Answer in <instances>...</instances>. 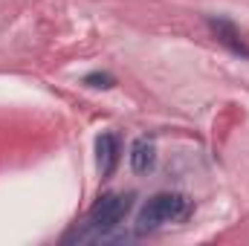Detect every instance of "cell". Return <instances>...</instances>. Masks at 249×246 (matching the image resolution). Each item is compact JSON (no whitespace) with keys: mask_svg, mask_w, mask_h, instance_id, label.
<instances>
[{"mask_svg":"<svg viewBox=\"0 0 249 246\" xmlns=\"http://www.w3.org/2000/svg\"><path fill=\"white\" fill-rule=\"evenodd\" d=\"M84 84L87 87H96V90H110V87H116V78L110 75V72H87L84 75Z\"/></svg>","mask_w":249,"mask_h":246,"instance_id":"cell-6","label":"cell"},{"mask_svg":"<svg viewBox=\"0 0 249 246\" xmlns=\"http://www.w3.org/2000/svg\"><path fill=\"white\" fill-rule=\"evenodd\" d=\"M130 209H133V194L130 191L127 194H122V191H107V194H102L93 203V209L87 214V223L93 229H99V232L113 229V226H119L124 217H127Z\"/></svg>","mask_w":249,"mask_h":246,"instance_id":"cell-2","label":"cell"},{"mask_svg":"<svg viewBox=\"0 0 249 246\" xmlns=\"http://www.w3.org/2000/svg\"><path fill=\"white\" fill-rule=\"evenodd\" d=\"M127 159H130V168H133L136 174H148V171H154V165H157V142H154L151 136H139V139H133Z\"/></svg>","mask_w":249,"mask_h":246,"instance_id":"cell-5","label":"cell"},{"mask_svg":"<svg viewBox=\"0 0 249 246\" xmlns=\"http://www.w3.org/2000/svg\"><path fill=\"white\" fill-rule=\"evenodd\" d=\"M206 26H209V32L214 35V41H217L220 47H226L232 55H241V58L249 61V44L244 41L241 29H238L229 18H206Z\"/></svg>","mask_w":249,"mask_h":246,"instance_id":"cell-3","label":"cell"},{"mask_svg":"<svg viewBox=\"0 0 249 246\" xmlns=\"http://www.w3.org/2000/svg\"><path fill=\"white\" fill-rule=\"evenodd\" d=\"M119 159H122V139L119 133L107 130L96 139V165H99V174L107 180L113 177V171L119 168Z\"/></svg>","mask_w":249,"mask_h":246,"instance_id":"cell-4","label":"cell"},{"mask_svg":"<svg viewBox=\"0 0 249 246\" xmlns=\"http://www.w3.org/2000/svg\"><path fill=\"white\" fill-rule=\"evenodd\" d=\"M194 211V200L180 191H160L145 200V206L136 214V229L139 232H154L168 223H183Z\"/></svg>","mask_w":249,"mask_h":246,"instance_id":"cell-1","label":"cell"}]
</instances>
